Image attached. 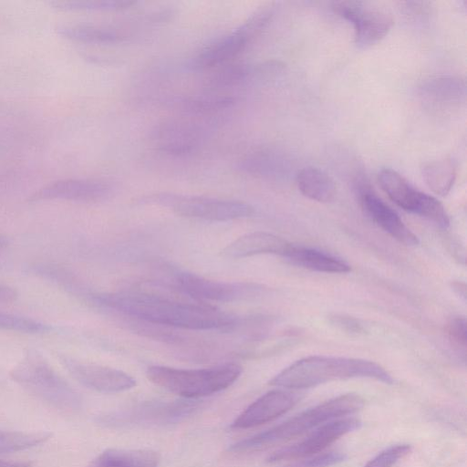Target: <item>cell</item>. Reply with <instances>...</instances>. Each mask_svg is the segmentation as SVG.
Returning a JSON list of instances; mask_svg holds the SVG:
<instances>
[{
  "label": "cell",
  "mask_w": 467,
  "mask_h": 467,
  "mask_svg": "<svg viewBox=\"0 0 467 467\" xmlns=\"http://www.w3.org/2000/svg\"><path fill=\"white\" fill-rule=\"evenodd\" d=\"M174 283L185 295L202 301L235 302L257 297L265 288L254 283H228L207 279L195 274L179 272Z\"/></svg>",
  "instance_id": "obj_10"
},
{
  "label": "cell",
  "mask_w": 467,
  "mask_h": 467,
  "mask_svg": "<svg viewBox=\"0 0 467 467\" xmlns=\"http://www.w3.org/2000/svg\"><path fill=\"white\" fill-rule=\"evenodd\" d=\"M366 378L392 384L391 375L379 364L355 358L311 356L299 359L270 381L272 386L303 389L333 380Z\"/></svg>",
  "instance_id": "obj_2"
},
{
  "label": "cell",
  "mask_w": 467,
  "mask_h": 467,
  "mask_svg": "<svg viewBox=\"0 0 467 467\" xmlns=\"http://www.w3.org/2000/svg\"><path fill=\"white\" fill-rule=\"evenodd\" d=\"M451 287L458 296L462 298L464 301L466 300V285L464 283L459 281L452 282Z\"/></svg>",
  "instance_id": "obj_35"
},
{
  "label": "cell",
  "mask_w": 467,
  "mask_h": 467,
  "mask_svg": "<svg viewBox=\"0 0 467 467\" xmlns=\"http://www.w3.org/2000/svg\"><path fill=\"white\" fill-rule=\"evenodd\" d=\"M291 244L285 239L265 232H254L240 236L229 244L223 254L228 258H244L256 254L284 255Z\"/></svg>",
  "instance_id": "obj_19"
},
{
  "label": "cell",
  "mask_w": 467,
  "mask_h": 467,
  "mask_svg": "<svg viewBox=\"0 0 467 467\" xmlns=\"http://www.w3.org/2000/svg\"><path fill=\"white\" fill-rule=\"evenodd\" d=\"M378 179L382 190L398 206L431 221L440 228L449 227L450 219L443 205L436 198L415 189L399 172L383 169Z\"/></svg>",
  "instance_id": "obj_9"
},
{
  "label": "cell",
  "mask_w": 467,
  "mask_h": 467,
  "mask_svg": "<svg viewBox=\"0 0 467 467\" xmlns=\"http://www.w3.org/2000/svg\"><path fill=\"white\" fill-rule=\"evenodd\" d=\"M111 193V185L99 180L65 179L43 186L27 200L29 202L53 200L93 202L105 200Z\"/></svg>",
  "instance_id": "obj_15"
},
{
  "label": "cell",
  "mask_w": 467,
  "mask_h": 467,
  "mask_svg": "<svg viewBox=\"0 0 467 467\" xmlns=\"http://www.w3.org/2000/svg\"><path fill=\"white\" fill-rule=\"evenodd\" d=\"M298 393L270 390L244 409L233 421V429H249L272 421L289 411L298 401Z\"/></svg>",
  "instance_id": "obj_16"
},
{
  "label": "cell",
  "mask_w": 467,
  "mask_h": 467,
  "mask_svg": "<svg viewBox=\"0 0 467 467\" xmlns=\"http://www.w3.org/2000/svg\"><path fill=\"white\" fill-rule=\"evenodd\" d=\"M236 363L184 369L166 366H151L146 371L154 385L183 399L195 400L220 392L232 386L242 374Z\"/></svg>",
  "instance_id": "obj_5"
},
{
  "label": "cell",
  "mask_w": 467,
  "mask_h": 467,
  "mask_svg": "<svg viewBox=\"0 0 467 467\" xmlns=\"http://www.w3.org/2000/svg\"><path fill=\"white\" fill-rule=\"evenodd\" d=\"M356 192L362 210L383 231L405 245L414 246L419 244L417 235L366 182L358 181L356 184Z\"/></svg>",
  "instance_id": "obj_14"
},
{
  "label": "cell",
  "mask_w": 467,
  "mask_h": 467,
  "mask_svg": "<svg viewBox=\"0 0 467 467\" xmlns=\"http://www.w3.org/2000/svg\"><path fill=\"white\" fill-rule=\"evenodd\" d=\"M152 139L160 151L176 157L186 156L201 146L205 130L193 122L170 121L157 127Z\"/></svg>",
  "instance_id": "obj_17"
},
{
  "label": "cell",
  "mask_w": 467,
  "mask_h": 467,
  "mask_svg": "<svg viewBox=\"0 0 467 467\" xmlns=\"http://www.w3.org/2000/svg\"><path fill=\"white\" fill-rule=\"evenodd\" d=\"M9 244V240L5 236L0 234V251L5 249Z\"/></svg>",
  "instance_id": "obj_37"
},
{
  "label": "cell",
  "mask_w": 467,
  "mask_h": 467,
  "mask_svg": "<svg viewBox=\"0 0 467 467\" xmlns=\"http://www.w3.org/2000/svg\"><path fill=\"white\" fill-rule=\"evenodd\" d=\"M66 370L81 385L101 393H118L135 387L136 380L126 372L107 366L57 355Z\"/></svg>",
  "instance_id": "obj_13"
},
{
  "label": "cell",
  "mask_w": 467,
  "mask_h": 467,
  "mask_svg": "<svg viewBox=\"0 0 467 467\" xmlns=\"http://www.w3.org/2000/svg\"><path fill=\"white\" fill-rule=\"evenodd\" d=\"M296 183L301 193L318 202H331L336 195V184L333 179L325 171L306 167L296 176Z\"/></svg>",
  "instance_id": "obj_22"
},
{
  "label": "cell",
  "mask_w": 467,
  "mask_h": 467,
  "mask_svg": "<svg viewBox=\"0 0 467 467\" xmlns=\"http://www.w3.org/2000/svg\"><path fill=\"white\" fill-rule=\"evenodd\" d=\"M261 66L245 63L223 65L207 79V84L213 89L234 88L244 84L256 75L261 74Z\"/></svg>",
  "instance_id": "obj_26"
},
{
  "label": "cell",
  "mask_w": 467,
  "mask_h": 467,
  "mask_svg": "<svg viewBox=\"0 0 467 467\" xmlns=\"http://www.w3.org/2000/svg\"><path fill=\"white\" fill-rule=\"evenodd\" d=\"M91 299L97 305L155 325L191 330H231L239 323L235 316L211 306L144 293L99 294Z\"/></svg>",
  "instance_id": "obj_1"
},
{
  "label": "cell",
  "mask_w": 467,
  "mask_h": 467,
  "mask_svg": "<svg viewBox=\"0 0 467 467\" xmlns=\"http://www.w3.org/2000/svg\"><path fill=\"white\" fill-rule=\"evenodd\" d=\"M200 406L192 400H143L102 413L96 422L110 429L167 426L189 418Z\"/></svg>",
  "instance_id": "obj_6"
},
{
  "label": "cell",
  "mask_w": 467,
  "mask_h": 467,
  "mask_svg": "<svg viewBox=\"0 0 467 467\" xmlns=\"http://www.w3.org/2000/svg\"><path fill=\"white\" fill-rule=\"evenodd\" d=\"M10 377L36 399L61 412L75 413L82 408L80 394L36 350L27 351L11 369Z\"/></svg>",
  "instance_id": "obj_4"
},
{
  "label": "cell",
  "mask_w": 467,
  "mask_h": 467,
  "mask_svg": "<svg viewBox=\"0 0 467 467\" xmlns=\"http://www.w3.org/2000/svg\"><path fill=\"white\" fill-rule=\"evenodd\" d=\"M136 1L130 0H73L54 1L50 3L52 6L59 10L96 12L126 10L136 5Z\"/></svg>",
  "instance_id": "obj_28"
},
{
  "label": "cell",
  "mask_w": 467,
  "mask_h": 467,
  "mask_svg": "<svg viewBox=\"0 0 467 467\" xmlns=\"http://www.w3.org/2000/svg\"><path fill=\"white\" fill-rule=\"evenodd\" d=\"M51 436L47 431H0V454L30 449L46 442Z\"/></svg>",
  "instance_id": "obj_27"
},
{
  "label": "cell",
  "mask_w": 467,
  "mask_h": 467,
  "mask_svg": "<svg viewBox=\"0 0 467 467\" xmlns=\"http://www.w3.org/2000/svg\"><path fill=\"white\" fill-rule=\"evenodd\" d=\"M283 257L295 265L312 271L331 274L350 271V266L343 260L316 249L290 244Z\"/></svg>",
  "instance_id": "obj_20"
},
{
  "label": "cell",
  "mask_w": 467,
  "mask_h": 467,
  "mask_svg": "<svg viewBox=\"0 0 467 467\" xmlns=\"http://www.w3.org/2000/svg\"><path fill=\"white\" fill-rule=\"evenodd\" d=\"M160 454L150 449H107L88 467H158Z\"/></svg>",
  "instance_id": "obj_21"
},
{
  "label": "cell",
  "mask_w": 467,
  "mask_h": 467,
  "mask_svg": "<svg viewBox=\"0 0 467 467\" xmlns=\"http://www.w3.org/2000/svg\"><path fill=\"white\" fill-rule=\"evenodd\" d=\"M17 297L16 291L8 285L0 284V303H9Z\"/></svg>",
  "instance_id": "obj_34"
},
{
  "label": "cell",
  "mask_w": 467,
  "mask_h": 467,
  "mask_svg": "<svg viewBox=\"0 0 467 467\" xmlns=\"http://www.w3.org/2000/svg\"><path fill=\"white\" fill-rule=\"evenodd\" d=\"M347 458L348 456L344 452L328 451L312 455L289 467H330L343 462Z\"/></svg>",
  "instance_id": "obj_32"
},
{
  "label": "cell",
  "mask_w": 467,
  "mask_h": 467,
  "mask_svg": "<svg viewBox=\"0 0 467 467\" xmlns=\"http://www.w3.org/2000/svg\"><path fill=\"white\" fill-rule=\"evenodd\" d=\"M143 202L168 207L183 217L207 221H232L249 217L254 213L250 204L241 201L170 192L149 195L143 198Z\"/></svg>",
  "instance_id": "obj_8"
},
{
  "label": "cell",
  "mask_w": 467,
  "mask_h": 467,
  "mask_svg": "<svg viewBox=\"0 0 467 467\" xmlns=\"http://www.w3.org/2000/svg\"><path fill=\"white\" fill-rule=\"evenodd\" d=\"M56 30L63 37L81 43L110 45L126 39L116 29L97 25L58 26Z\"/></svg>",
  "instance_id": "obj_23"
},
{
  "label": "cell",
  "mask_w": 467,
  "mask_h": 467,
  "mask_svg": "<svg viewBox=\"0 0 467 467\" xmlns=\"http://www.w3.org/2000/svg\"><path fill=\"white\" fill-rule=\"evenodd\" d=\"M330 323L339 329L350 334L364 333V327L355 317L342 314H334L329 318Z\"/></svg>",
  "instance_id": "obj_33"
},
{
  "label": "cell",
  "mask_w": 467,
  "mask_h": 467,
  "mask_svg": "<svg viewBox=\"0 0 467 467\" xmlns=\"http://www.w3.org/2000/svg\"><path fill=\"white\" fill-rule=\"evenodd\" d=\"M420 171L428 187L440 196L451 191L456 178V165L450 158L426 161Z\"/></svg>",
  "instance_id": "obj_24"
},
{
  "label": "cell",
  "mask_w": 467,
  "mask_h": 467,
  "mask_svg": "<svg viewBox=\"0 0 467 467\" xmlns=\"http://www.w3.org/2000/svg\"><path fill=\"white\" fill-rule=\"evenodd\" d=\"M411 450L412 447L406 443L391 445L371 458L364 467H393L410 454Z\"/></svg>",
  "instance_id": "obj_30"
},
{
  "label": "cell",
  "mask_w": 467,
  "mask_h": 467,
  "mask_svg": "<svg viewBox=\"0 0 467 467\" xmlns=\"http://www.w3.org/2000/svg\"><path fill=\"white\" fill-rule=\"evenodd\" d=\"M445 331L451 344L465 356L467 346L466 319L462 317H452L446 324Z\"/></svg>",
  "instance_id": "obj_31"
},
{
  "label": "cell",
  "mask_w": 467,
  "mask_h": 467,
  "mask_svg": "<svg viewBox=\"0 0 467 467\" xmlns=\"http://www.w3.org/2000/svg\"><path fill=\"white\" fill-rule=\"evenodd\" d=\"M364 403L363 398L356 393L337 396L271 429L242 440L229 450L234 452L251 451L292 440L327 421L356 413L363 408Z\"/></svg>",
  "instance_id": "obj_3"
},
{
  "label": "cell",
  "mask_w": 467,
  "mask_h": 467,
  "mask_svg": "<svg viewBox=\"0 0 467 467\" xmlns=\"http://www.w3.org/2000/svg\"><path fill=\"white\" fill-rule=\"evenodd\" d=\"M0 329L38 334L47 332L50 327L37 320L0 312Z\"/></svg>",
  "instance_id": "obj_29"
},
{
  "label": "cell",
  "mask_w": 467,
  "mask_h": 467,
  "mask_svg": "<svg viewBox=\"0 0 467 467\" xmlns=\"http://www.w3.org/2000/svg\"><path fill=\"white\" fill-rule=\"evenodd\" d=\"M272 16L273 6L256 10L234 31L202 48L190 60L188 67L192 70H203L227 64L261 34Z\"/></svg>",
  "instance_id": "obj_7"
},
{
  "label": "cell",
  "mask_w": 467,
  "mask_h": 467,
  "mask_svg": "<svg viewBox=\"0 0 467 467\" xmlns=\"http://www.w3.org/2000/svg\"><path fill=\"white\" fill-rule=\"evenodd\" d=\"M234 98L224 95H193L176 101L177 107L188 114L195 116L213 115L232 108Z\"/></svg>",
  "instance_id": "obj_25"
},
{
  "label": "cell",
  "mask_w": 467,
  "mask_h": 467,
  "mask_svg": "<svg viewBox=\"0 0 467 467\" xmlns=\"http://www.w3.org/2000/svg\"><path fill=\"white\" fill-rule=\"evenodd\" d=\"M30 462L0 460V467H31Z\"/></svg>",
  "instance_id": "obj_36"
},
{
  "label": "cell",
  "mask_w": 467,
  "mask_h": 467,
  "mask_svg": "<svg viewBox=\"0 0 467 467\" xmlns=\"http://www.w3.org/2000/svg\"><path fill=\"white\" fill-rule=\"evenodd\" d=\"M334 11L354 25L355 42L359 48L369 47L389 33L393 19L387 11L361 1H337Z\"/></svg>",
  "instance_id": "obj_11"
},
{
  "label": "cell",
  "mask_w": 467,
  "mask_h": 467,
  "mask_svg": "<svg viewBox=\"0 0 467 467\" xmlns=\"http://www.w3.org/2000/svg\"><path fill=\"white\" fill-rule=\"evenodd\" d=\"M465 84L454 77H438L425 82L420 97L427 106L441 110L452 109L465 101Z\"/></svg>",
  "instance_id": "obj_18"
},
{
  "label": "cell",
  "mask_w": 467,
  "mask_h": 467,
  "mask_svg": "<svg viewBox=\"0 0 467 467\" xmlns=\"http://www.w3.org/2000/svg\"><path fill=\"white\" fill-rule=\"evenodd\" d=\"M362 422L356 418H341L317 427L299 442L283 447L266 458L268 463L307 458L324 451L334 441L358 430Z\"/></svg>",
  "instance_id": "obj_12"
}]
</instances>
